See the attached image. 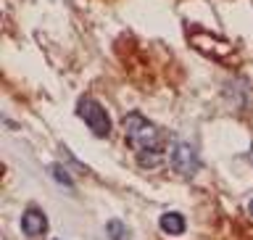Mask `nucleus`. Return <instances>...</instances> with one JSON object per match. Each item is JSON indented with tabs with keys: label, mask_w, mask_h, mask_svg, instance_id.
Listing matches in <instances>:
<instances>
[{
	"label": "nucleus",
	"mask_w": 253,
	"mask_h": 240,
	"mask_svg": "<svg viewBox=\"0 0 253 240\" xmlns=\"http://www.w3.org/2000/svg\"><path fill=\"white\" fill-rule=\"evenodd\" d=\"M106 233H108V238H111V240H122L126 230H124V225H122L119 219H111L108 225H106Z\"/></svg>",
	"instance_id": "0eeeda50"
},
{
	"label": "nucleus",
	"mask_w": 253,
	"mask_h": 240,
	"mask_svg": "<svg viewBox=\"0 0 253 240\" xmlns=\"http://www.w3.org/2000/svg\"><path fill=\"white\" fill-rule=\"evenodd\" d=\"M124 135H126V143L137 150V153H150L153 161H158V153L161 148L166 145V135L158 130L153 122H148L145 116L140 114H126L124 116Z\"/></svg>",
	"instance_id": "f257e3e1"
},
{
	"label": "nucleus",
	"mask_w": 253,
	"mask_h": 240,
	"mask_svg": "<svg viewBox=\"0 0 253 240\" xmlns=\"http://www.w3.org/2000/svg\"><path fill=\"white\" fill-rule=\"evenodd\" d=\"M248 211H251V214H253V201H251V203H248Z\"/></svg>",
	"instance_id": "6e6552de"
},
{
	"label": "nucleus",
	"mask_w": 253,
	"mask_h": 240,
	"mask_svg": "<svg viewBox=\"0 0 253 240\" xmlns=\"http://www.w3.org/2000/svg\"><path fill=\"white\" fill-rule=\"evenodd\" d=\"M171 166L179 174H195L198 166H201V158H198V150L190 145V143H174V150L169 156Z\"/></svg>",
	"instance_id": "7ed1b4c3"
},
{
	"label": "nucleus",
	"mask_w": 253,
	"mask_h": 240,
	"mask_svg": "<svg viewBox=\"0 0 253 240\" xmlns=\"http://www.w3.org/2000/svg\"><path fill=\"white\" fill-rule=\"evenodd\" d=\"M50 174H53V177L61 182V185H66V188H74V180L69 177V174H66V169H63L61 164H53V166H50Z\"/></svg>",
	"instance_id": "423d86ee"
},
{
	"label": "nucleus",
	"mask_w": 253,
	"mask_h": 240,
	"mask_svg": "<svg viewBox=\"0 0 253 240\" xmlns=\"http://www.w3.org/2000/svg\"><path fill=\"white\" fill-rule=\"evenodd\" d=\"M21 230H24V233H27L29 238L42 235L45 230H47V219H45V214L40 211V209H27V214L21 217Z\"/></svg>",
	"instance_id": "20e7f679"
},
{
	"label": "nucleus",
	"mask_w": 253,
	"mask_h": 240,
	"mask_svg": "<svg viewBox=\"0 0 253 240\" xmlns=\"http://www.w3.org/2000/svg\"><path fill=\"white\" fill-rule=\"evenodd\" d=\"M77 114L84 119V124L90 127L98 138H108V135H111V119H108L106 108H103L98 100L82 98V100L77 103Z\"/></svg>",
	"instance_id": "f03ea898"
},
{
	"label": "nucleus",
	"mask_w": 253,
	"mask_h": 240,
	"mask_svg": "<svg viewBox=\"0 0 253 240\" xmlns=\"http://www.w3.org/2000/svg\"><path fill=\"white\" fill-rule=\"evenodd\" d=\"M158 227H161L166 235H182L185 233V217L177 214V211H169V214H164V217L158 219Z\"/></svg>",
	"instance_id": "39448f33"
}]
</instances>
